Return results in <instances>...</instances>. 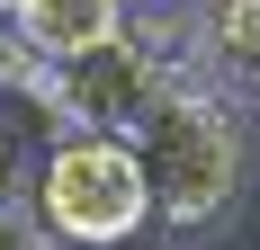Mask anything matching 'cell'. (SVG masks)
<instances>
[{"instance_id":"cell-4","label":"cell","mask_w":260,"mask_h":250,"mask_svg":"<svg viewBox=\"0 0 260 250\" xmlns=\"http://www.w3.org/2000/svg\"><path fill=\"white\" fill-rule=\"evenodd\" d=\"M188 63L224 99H260V0H198L188 18Z\"/></svg>"},{"instance_id":"cell-3","label":"cell","mask_w":260,"mask_h":250,"mask_svg":"<svg viewBox=\"0 0 260 250\" xmlns=\"http://www.w3.org/2000/svg\"><path fill=\"white\" fill-rule=\"evenodd\" d=\"M27 215L54 232V250H126L153 224L126 134H54L27 188Z\"/></svg>"},{"instance_id":"cell-5","label":"cell","mask_w":260,"mask_h":250,"mask_svg":"<svg viewBox=\"0 0 260 250\" xmlns=\"http://www.w3.org/2000/svg\"><path fill=\"white\" fill-rule=\"evenodd\" d=\"M108 27H126L108 0H0V45H9V63H54V54H81L99 45Z\"/></svg>"},{"instance_id":"cell-9","label":"cell","mask_w":260,"mask_h":250,"mask_svg":"<svg viewBox=\"0 0 260 250\" xmlns=\"http://www.w3.org/2000/svg\"><path fill=\"white\" fill-rule=\"evenodd\" d=\"M108 9H117V18H144V9H161V0H108Z\"/></svg>"},{"instance_id":"cell-2","label":"cell","mask_w":260,"mask_h":250,"mask_svg":"<svg viewBox=\"0 0 260 250\" xmlns=\"http://www.w3.org/2000/svg\"><path fill=\"white\" fill-rule=\"evenodd\" d=\"M188 27H161L153 9L126 27H108L99 45L81 54H54V63H27L18 90L36 99V116L54 134H135V125L153 116V99L171 80H188Z\"/></svg>"},{"instance_id":"cell-7","label":"cell","mask_w":260,"mask_h":250,"mask_svg":"<svg viewBox=\"0 0 260 250\" xmlns=\"http://www.w3.org/2000/svg\"><path fill=\"white\" fill-rule=\"evenodd\" d=\"M0 250H54V232L27 215V205H0Z\"/></svg>"},{"instance_id":"cell-6","label":"cell","mask_w":260,"mask_h":250,"mask_svg":"<svg viewBox=\"0 0 260 250\" xmlns=\"http://www.w3.org/2000/svg\"><path fill=\"white\" fill-rule=\"evenodd\" d=\"M45 143H54V134L36 125V99H27V90H9V99H0V205H27Z\"/></svg>"},{"instance_id":"cell-1","label":"cell","mask_w":260,"mask_h":250,"mask_svg":"<svg viewBox=\"0 0 260 250\" xmlns=\"http://www.w3.org/2000/svg\"><path fill=\"white\" fill-rule=\"evenodd\" d=\"M135 170H144V205H153L161 232H215L242 205V179H251V134H242V107L215 90V80H171L153 99V116L126 134Z\"/></svg>"},{"instance_id":"cell-8","label":"cell","mask_w":260,"mask_h":250,"mask_svg":"<svg viewBox=\"0 0 260 250\" xmlns=\"http://www.w3.org/2000/svg\"><path fill=\"white\" fill-rule=\"evenodd\" d=\"M9 90H18V63H9V45H0V99H9Z\"/></svg>"}]
</instances>
